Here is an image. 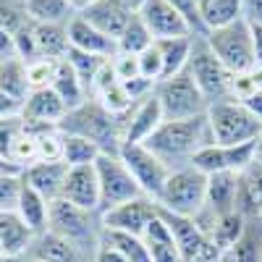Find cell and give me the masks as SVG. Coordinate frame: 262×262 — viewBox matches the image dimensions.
Listing matches in <instances>:
<instances>
[{
  "mask_svg": "<svg viewBox=\"0 0 262 262\" xmlns=\"http://www.w3.org/2000/svg\"><path fill=\"white\" fill-rule=\"evenodd\" d=\"M152 155H158L168 170H179L191 165L194 155L200 149L215 144L207 113L194 116V118H181V121H163L147 142H142Z\"/></svg>",
  "mask_w": 262,
  "mask_h": 262,
  "instance_id": "obj_1",
  "label": "cell"
},
{
  "mask_svg": "<svg viewBox=\"0 0 262 262\" xmlns=\"http://www.w3.org/2000/svg\"><path fill=\"white\" fill-rule=\"evenodd\" d=\"M123 121L126 116H113L107 113L97 100H86L79 107L66 113L60 121L63 134H79L84 139H90L100 147V152L107 155H118V149L123 147Z\"/></svg>",
  "mask_w": 262,
  "mask_h": 262,
  "instance_id": "obj_2",
  "label": "cell"
},
{
  "mask_svg": "<svg viewBox=\"0 0 262 262\" xmlns=\"http://www.w3.org/2000/svg\"><path fill=\"white\" fill-rule=\"evenodd\" d=\"M48 231L69 238L81 252L95 257V249L100 247V238H102V215L92 210H81L66 200H55L50 202Z\"/></svg>",
  "mask_w": 262,
  "mask_h": 262,
  "instance_id": "obj_3",
  "label": "cell"
},
{
  "mask_svg": "<svg viewBox=\"0 0 262 262\" xmlns=\"http://www.w3.org/2000/svg\"><path fill=\"white\" fill-rule=\"evenodd\" d=\"M207 200V176L194 165L168 173V181L158 196V207L181 217H194Z\"/></svg>",
  "mask_w": 262,
  "mask_h": 262,
  "instance_id": "obj_4",
  "label": "cell"
},
{
  "mask_svg": "<svg viewBox=\"0 0 262 262\" xmlns=\"http://www.w3.org/2000/svg\"><path fill=\"white\" fill-rule=\"evenodd\" d=\"M207 121H210L215 144H223V147L252 144L262 134V123L238 100H223V102L210 105Z\"/></svg>",
  "mask_w": 262,
  "mask_h": 262,
  "instance_id": "obj_5",
  "label": "cell"
},
{
  "mask_svg": "<svg viewBox=\"0 0 262 262\" xmlns=\"http://www.w3.org/2000/svg\"><path fill=\"white\" fill-rule=\"evenodd\" d=\"M207 48L215 53V58L221 60L226 69L236 76V74H249L257 58H254V42H252V27L247 24L244 18L233 21L228 27L212 29L207 37Z\"/></svg>",
  "mask_w": 262,
  "mask_h": 262,
  "instance_id": "obj_6",
  "label": "cell"
},
{
  "mask_svg": "<svg viewBox=\"0 0 262 262\" xmlns=\"http://www.w3.org/2000/svg\"><path fill=\"white\" fill-rule=\"evenodd\" d=\"M155 97L160 102L163 121H181V118H194L205 116L210 111V102L200 92L196 81L191 79L189 71H181L170 79H163L155 84Z\"/></svg>",
  "mask_w": 262,
  "mask_h": 262,
  "instance_id": "obj_7",
  "label": "cell"
},
{
  "mask_svg": "<svg viewBox=\"0 0 262 262\" xmlns=\"http://www.w3.org/2000/svg\"><path fill=\"white\" fill-rule=\"evenodd\" d=\"M186 71L191 74V79L196 81L200 92L205 95V100L210 105L223 102V100H233L231 97L233 74L215 58V53L207 48L205 39H191V58H189Z\"/></svg>",
  "mask_w": 262,
  "mask_h": 262,
  "instance_id": "obj_8",
  "label": "cell"
},
{
  "mask_svg": "<svg viewBox=\"0 0 262 262\" xmlns=\"http://www.w3.org/2000/svg\"><path fill=\"white\" fill-rule=\"evenodd\" d=\"M95 170H97V184H100V215L113 210L128 200L144 196L134 181V176L128 173V168L123 165V160L118 155H102L95 160Z\"/></svg>",
  "mask_w": 262,
  "mask_h": 262,
  "instance_id": "obj_9",
  "label": "cell"
},
{
  "mask_svg": "<svg viewBox=\"0 0 262 262\" xmlns=\"http://www.w3.org/2000/svg\"><path fill=\"white\" fill-rule=\"evenodd\" d=\"M118 158L123 160L131 176H134L139 191L144 196H149L152 202H158V196L168 181V173H170L165 168V163L158 155H152L144 144H123L118 149Z\"/></svg>",
  "mask_w": 262,
  "mask_h": 262,
  "instance_id": "obj_10",
  "label": "cell"
},
{
  "mask_svg": "<svg viewBox=\"0 0 262 262\" xmlns=\"http://www.w3.org/2000/svg\"><path fill=\"white\" fill-rule=\"evenodd\" d=\"M257 160V142L252 144H236V147H223V144H210L194 155L191 165L202 170L205 176L212 173H242L249 163Z\"/></svg>",
  "mask_w": 262,
  "mask_h": 262,
  "instance_id": "obj_11",
  "label": "cell"
},
{
  "mask_svg": "<svg viewBox=\"0 0 262 262\" xmlns=\"http://www.w3.org/2000/svg\"><path fill=\"white\" fill-rule=\"evenodd\" d=\"M155 215H158V205L152 202L149 196H137V200H128V202H123L113 210L102 212V228L142 236Z\"/></svg>",
  "mask_w": 262,
  "mask_h": 262,
  "instance_id": "obj_12",
  "label": "cell"
},
{
  "mask_svg": "<svg viewBox=\"0 0 262 262\" xmlns=\"http://www.w3.org/2000/svg\"><path fill=\"white\" fill-rule=\"evenodd\" d=\"M66 105L60 102V97L50 90H32L29 97L21 102V121L27 128L39 131V128H55L60 126V121L66 118Z\"/></svg>",
  "mask_w": 262,
  "mask_h": 262,
  "instance_id": "obj_13",
  "label": "cell"
},
{
  "mask_svg": "<svg viewBox=\"0 0 262 262\" xmlns=\"http://www.w3.org/2000/svg\"><path fill=\"white\" fill-rule=\"evenodd\" d=\"M139 18L144 21V27L149 29L155 42L173 39V37H191L186 21L179 16V11L168 0H147L139 8Z\"/></svg>",
  "mask_w": 262,
  "mask_h": 262,
  "instance_id": "obj_14",
  "label": "cell"
},
{
  "mask_svg": "<svg viewBox=\"0 0 262 262\" xmlns=\"http://www.w3.org/2000/svg\"><path fill=\"white\" fill-rule=\"evenodd\" d=\"M60 200L71 202L81 210L100 212V184H97V170L92 165H74L66 173V184Z\"/></svg>",
  "mask_w": 262,
  "mask_h": 262,
  "instance_id": "obj_15",
  "label": "cell"
},
{
  "mask_svg": "<svg viewBox=\"0 0 262 262\" xmlns=\"http://www.w3.org/2000/svg\"><path fill=\"white\" fill-rule=\"evenodd\" d=\"M66 37H69V48L71 50L100 55V58H107V60H113L118 55V42L113 37L102 34L100 29H95L90 21L81 18L79 13L69 21V27H66Z\"/></svg>",
  "mask_w": 262,
  "mask_h": 262,
  "instance_id": "obj_16",
  "label": "cell"
},
{
  "mask_svg": "<svg viewBox=\"0 0 262 262\" xmlns=\"http://www.w3.org/2000/svg\"><path fill=\"white\" fill-rule=\"evenodd\" d=\"M163 123V111L160 102L152 92L149 97H144L142 102H137L131 111L126 113L123 121V144H142L152 137V131Z\"/></svg>",
  "mask_w": 262,
  "mask_h": 262,
  "instance_id": "obj_17",
  "label": "cell"
},
{
  "mask_svg": "<svg viewBox=\"0 0 262 262\" xmlns=\"http://www.w3.org/2000/svg\"><path fill=\"white\" fill-rule=\"evenodd\" d=\"M160 212L170 226V233H173V242H176V249L181 254V262H194L196 257H202L210 249H215L210 244V238L200 231V226H196L191 217H181V215H173V212H165V210H160Z\"/></svg>",
  "mask_w": 262,
  "mask_h": 262,
  "instance_id": "obj_18",
  "label": "cell"
},
{
  "mask_svg": "<svg viewBox=\"0 0 262 262\" xmlns=\"http://www.w3.org/2000/svg\"><path fill=\"white\" fill-rule=\"evenodd\" d=\"M27 259L39 262H92V257L81 252L69 238H63L53 231H42L32 238V247L27 252Z\"/></svg>",
  "mask_w": 262,
  "mask_h": 262,
  "instance_id": "obj_19",
  "label": "cell"
},
{
  "mask_svg": "<svg viewBox=\"0 0 262 262\" xmlns=\"http://www.w3.org/2000/svg\"><path fill=\"white\" fill-rule=\"evenodd\" d=\"M66 173L69 165L66 163H32L29 168L21 170V179L29 189H34L39 196H45L48 202L60 200L63 194V184H66Z\"/></svg>",
  "mask_w": 262,
  "mask_h": 262,
  "instance_id": "obj_20",
  "label": "cell"
},
{
  "mask_svg": "<svg viewBox=\"0 0 262 262\" xmlns=\"http://www.w3.org/2000/svg\"><path fill=\"white\" fill-rule=\"evenodd\" d=\"M205 205L217 215L238 212V173H212L207 176V200Z\"/></svg>",
  "mask_w": 262,
  "mask_h": 262,
  "instance_id": "obj_21",
  "label": "cell"
},
{
  "mask_svg": "<svg viewBox=\"0 0 262 262\" xmlns=\"http://www.w3.org/2000/svg\"><path fill=\"white\" fill-rule=\"evenodd\" d=\"M238 212L249 221L262 217V160L257 158L238 173Z\"/></svg>",
  "mask_w": 262,
  "mask_h": 262,
  "instance_id": "obj_22",
  "label": "cell"
},
{
  "mask_svg": "<svg viewBox=\"0 0 262 262\" xmlns=\"http://www.w3.org/2000/svg\"><path fill=\"white\" fill-rule=\"evenodd\" d=\"M79 16H81V18H86V21H90V24H92L95 29H100L102 34L113 37V39L118 42L121 32L126 29L128 18L134 16V13H128L123 6H118V3H116V0H97L95 6H90L86 11H81Z\"/></svg>",
  "mask_w": 262,
  "mask_h": 262,
  "instance_id": "obj_23",
  "label": "cell"
},
{
  "mask_svg": "<svg viewBox=\"0 0 262 262\" xmlns=\"http://www.w3.org/2000/svg\"><path fill=\"white\" fill-rule=\"evenodd\" d=\"M34 233L27 228V223L16 215V210L0 212V252L11 257H27L32 247Z\"/></svg>",
  "mask_w": 262,
  "mask_h": 262,
  "instance_id": "obj_24",
  "label": "cell"
},
{
  "mask_svg": "<svg viewBox=\"0 0 262 262\" xmlns=\"http://www.w3.org/2000/svg\"><path fill=\"white\" fill-rule=\"evenodd\" d=\"M50 90L60 97V102L66 105V111H74V107H79L81 102L90 100L86 86L81 84V79L76 76V71L69 66V60H66V58L58 60V69H55V76H53Z\"/></svg>",
  "mask_w": 262,
  "mask_h": 262,
  "instance_id": "obj_25",
  "label": "cell"
},
{
  "mask_svg": "<svg viewBox=\"0 0 262 262\" xmlns=\"http://www.w3.org/2000/svg\"><path fill=\"white\" fill-rule=\"evenodd\" d=\"M16 215L27 223V228L37 236L42 231H48V221H50V202L45 196H39L34 189H29L27 184L21 186L18 194V205H16Z\"/></svg>",
  "mask_w": 262,
  "mask_h": 262,
  "instance_id": "obj_26",
  "label": "cell"
},
{
  "mask_svg": "<svg viewBox=\"0 0 262 262\" xmlns=\"http://www.w3.org/2000/svg\"><path fill=\"white\" fill-rule=\"evenodd\" d=\"M24 13L32 24H50V27H69L76 16L69 0H24Z\"/></svg>",
  "mask_w": 262,
  "mask_h": 262,
  "instance_id": "obj_27",
  "label": "cell"
},
{
  "mask_svg": "<svg viewBox=\"0 0 262 262\" xmlns=\"http://www.w3.org/2000/svg\"><path fill=\"white\" fill-rule=\"evenodd\" d=\"M29 32L34 42V55L37 58H53L60 60L69 50V37H66V27H50V24H32Z\"/></svg>",
  "mask_w": 262,
  "mask_h": 262,
  "instance_id": "obj_28",
  "label": "cell"
},
{
  "mask_svg": "<svg viewBox=\"0 0 262 262\" xmlns=\"http://www.w3.org/2000/svg\"><path fill=\"white\" fill-rule=\"evenodd\" d=\"M155 45H158L160 58H163V79H170V76L186 71L189 58H191V37L160 39V42H155Z\"/></svg>",
  "mask_w": 262,
  "mask_h": 262,
  "instance_id": "obj_29",
  "label": "cell"
},
{
  "mask_svg": "<svg viewBox=\"0 0 262 262\" xmlns=\"http://www.w3.org/2000/svg\"><path fill=\"white\" fill-rule=\"evenodd\" d=\"M0 92H6L16 102H24L29 97L32 86L27 81V63L21 58L0 60Z\"/></svg>",
  "mask_w": 262,
  "mask_h": 262,
  "instance_id": "obj_30",
  "label": "cell"
},
{
  "mask_svg": "<svg viewBox=\"0 0 262 262\" xmlns=\"http://www.w3.org/2000/svg\"><path fill=\"white\" fill-rule=\"evenodd\" d=\"M196 3H200V16L207 27V34L242 18V0H196Z\"/></svg>",
  "mask_w": 262,
  "mask_h": 262,
  "instance_id": "obj_31",
  "label": "cell"
},
{
  "mask_svg": "<svg viewBox=\"0 0 262 262\" xmlns=\"http://www.w3.org/2000/svg\"><path fill=\"white\" fill-rule=\"evenodd\" d=\"M247 223H249V217H244L242 212H231V215H223V217H217V223L210 233V244L217 249V252H228L238 238L244 236L247 231Z\"/></svg>",
  "mask_w": 262,
  "mask_h": 262,
  "instance_id": "obj_32",
  "label": "cell"
},
{
  "mask_svg": "<svg viewBox=\"0 0 262 262\" xmlns=\"http://www.w3.org/2000/svg\"><path fill=\"white\" fill-rule=\"evenodd\" d=\"M102 155L100 147L90 139H84L79 134H63V163L74 168V165H92Z\"/></svg>",
  "mask_w": 262,
  "mask_h": 262,
  "instance_id": "obj_33",
  "label": "cell"
},
{
  "mask_svg": "<svg viewBox=\"0 0 262 262\" xmlns=\"http://www.w3.org/2000/svg\"><path fill=\"white\" fill-rule=\"evenodd\" d=\"M102 242L113 244V247L126 257V262H152L149 247L144 244V238H142V236H131V233L105 231V228H102Z\"/></svg>",
  "mask_w": 262,
  "mask_h": 262,
  "instance_id": "obj_34",
  "label": "cell"
},
{
  "mask_svg": "<svg viewBox=\"0 0 262 262\" xmlns=\"http://www.w3.org/2000/svg\"><path fill=\"white\" fill-rule=\"evenodd\" d=\"M152 34H149V29L144 27V21L139 18V13H134L128 18V24H126V29L121 32V37H118V53H128V55H139V53H144L149 45H152Z\"/></svg>",
  "mask_w": 262,
  "mask_h": 262,
  "instance_id": "obj_35",
  "label": "cell"
},
{
  "mask_svg": "<svg viewBox=\"0 0 262 262\" xmlns=\"http://www.w3.org/2000/svg\"><path fill=\"white\" fill-rule=\"evenodd\" d=\"M69 60V66L76 71V76L81 79V84L86 86V92L92 90V81L97 79V74L102 71V66L107 63V58H100V55H90V53H81V50H66L63 55Z\"/></svg>",
  "mask_w": 262,
  "mask_h": 262,
  "instance_id": "obj_36",
  "label": "cell"
},
{
  "mask_svg": "<svg viewBox=\"0 0 262 262\" xmlns=\"http://www.w3.org/2000/svg\"><path fill=\"white\" fill-rule=\"evenodd\" d=\"M37 134V160L39 163H63V131L55 128H39Z\"/></svg>",
  "mask_w": 262,
  "mask_h": 262,
  "instance_id": "obj_37",
  "label": "cell"
},
{
  "mask_svg": "<svg viewBox=\"0 0 262 262\" xmlns=\"http://www.w3.org/2000/svg\"><path fill=\"white\" fill-rule=\"evenodd\" d=\"M8 160L21 170L29 168L32 163H37V134L32 128L24 126V131L16 137V142L11 144V152H8Z\"/></svg>",
  "mask_w": 262,
  "mask_h": 262,
  "instance_id": "obj_38",
  "label": "cell"
},
{
  "mask_svg": "<svg viewBox=\"0 0 262 262\" xmlns=\"http://www.w3.org/2000/svg\"><path fill=\"white\" fill-rule=\"evenodd\" d=\"M55 69H58V60L53 58H34L27 63V81L32 90H48L53 84V76H55Z\"/></svg>",
  "mask_w": 262,
  "mask_h": 262,
  "instance_id": "obj_39",
  "label": "cell"
},
{
  "mask_svg": "<svg viewBox=\"0 0 262 262\" xmlns=\"http://www.w3.org/2000/svg\"><path fill=\"white\" fill-rule=\"evenodd\" d=\"M168 3L186 21V27L191 32V39H205L207 37V27H205V21L200 16V3H196V0H168Z\"/></svg>",
  "mask_w": 262,
  "mask_h": 262,
  "instance_id": "obj_40",
  "label": "cell"
},
{
  "mask_svg": "<svg viewBox=\"0 0 262 262\" xmlns=\"http://www.w3.org/2000/svg\"><path fill=\"white\" fill-rule=\"evenodd\" d=\"M21 186H24L21 173H0V212L16 210Z\"/></svg>",
  "mask_w": 262,
  "mask_h": 262,
  "instance_id": "obj_41",
  "label": "cell"
},
{
  "mask_svg": "<svg viewBox=\"0 0 262 262\" xmlns=\"http://www.w3.org/2000/svg\"><path fill=\"white\" fill-rule=\"evenodd\" d=\"M137 58H139V76L147 79V81H152V84H158L163 79V58H160L158 45L152 42V45L144 53H139Z\"/></svg>",
  "mask_w": 262,
  "mask_h": 262,
  "instance_id": "obj_42",
  "label": "cell"
},
{
  "mask_svg": "<svg viewBox=\"0 0 262 262\" xmlns=\"http://www.w3.org/2000/svg\"><path fill=\"white\" fill-rule=\"evenodd\" d=\"M24 131V121L21 116H13V118H0V155L8 158L11 152V144L16 142V137Z\"/></svg>",
  "mask_w": 262,
  "mask_h": 262,
  "instance_id": "obj_43",
  "label": "cell"
},
{
  "mask_svg": "<svg viewBox=\"0 0 262 262\" xmlns=\"http://www.w3.org/2000/svg\"><path fill=\"white\" fill-rule=\"evenodd\" d=\"M111 66H113V71H116V76H118L121 81H128V79L139 76V58H137V55L118 53V55L111 60Z\"/></svg>",
  "mask_w": 262,
  "mask_h": 262,
  "instance_id": "obj_44",
  "label": "cell"
},
{
  "mask_svg": "<svg viewBox=\"0 0 262 262\" xmlns=\"http://www.w3.org/2000/svg\"><path fill=\"white\" fill-rule=\"evenodd\" d=\"M144 244L149 247L152 262H181V254L173 238H168V242H144Z\"/></svg>",
  "mask_w": 262,
  "mask_h": 262,
  "instance_id": "obj_45",
  "label": "cell"
},
{
  "mask_svg": "<svg viewBox=\"0 0 262 262\" xmlns=\"http://www.w3.org/2000/svg\"><path fill=\"white\" fill-rule=\"evenodd\" d=\"M242 18L249 27H262V0H242Z\"/></svg>",
  "mask_w": 262,
  "mask_h": 262,
  "instance_id": "obj_46",
  "label": "cell"
},
{
  "mask_svg": "<svg viewBox=\"0 0 262 262\" xmlns=\"http://www.w3.org/2000/svg\"><path fill=\"white\" fill-rule=\"evenodd\" d=\"M92 262H126V257L113 244H107V242H102V238H100V247L95 249Z\"/></svg>",
  "mask_w": 262,
  "mask_h": 262,
  "instance_id": "obj_47",
  "label": "cell"
},
{
  "mask_svg": "<svg viewBox=\"0 0 262 262\" xmlns=\"http://www.w3.org/2000/svg\"><path fill=\"white\" fill-rule=\"evenodd\" d=\"M16 58V42H13V32H8L6 27H0V60Z\"/></svg>",
  "mask_w": 262,
  "mask_h": 262,
  "instance_id": "obj_48",
  "label": "cell"
},
{
  "mask_svg": "<svg viewBox=\"0 0 262 262\" xmlns=\"http://www.w3.org/2000/svg\"><path fill=\"white\" fill-rule=\"evenodd\" d=\"M21 116V102L11 100L6 92H0V118H13Z\"/></svg>",
  "mask_w": 262,
  "mask_h": 262,
  "instance_id": "obj_49",
  "label": "cell"
},
{
  "mask_svg": "<svg viewBox=\"0 0 262 262\" xmlns=\"http://www.w3.org/2000/svg\"><path fill=\"white\" fill-rule=\"evenodd\" d=\"M244 102V107H247V111L262 123V90H259V86H257V90L247 97V100H242Z\"/></svg>",
  "mask_w": 262,
  "mask_h": 262,
  "instance_id": "obj_50",
  "label": "cell"
},
{
  "mask_svg": "<svg viewBox=\"0 0 262 262\" xmlns=\"http://www.w3.org/2000/svg\"><path fill=\"white\" fill-rule=\"evenodd\" d=\"M252 42H254V58L262 63V27H252Z\"/></svg>",
  "mask_w": 262,
  "mask_h": 262,
  "instance_id": "obj_51",
  "label": "cell"
},
{
  "mask_svg": "<svg viewBox=\"0 0 262 262\" xmlns=\"http://www.w3.org/2000/svg\"><path fill=\"white\" fill-rule=\"evenodd\" d=\"M116 3H118V6H123L128 13H139V8L147 3V0H116Z\"/></svg>",
  "mask_w": 262,
  "mask_h": 262,
  "instance_id": "obj_52",
  "label": "cell"
},
{
  "mask_svg": "<svg viewBox=\"0 0 262 262\" xmlns=\"http://www.w3.org/2000/svg\"><path fill=\"white\" fill-rule=\"evenodd\" d=\"M69 3H71V8H74L76 13H81V11H86L90 6H95L97 0H69Z\"/></svg>",
  "mask_w": 262,
  "mask_h": 262,
  "instance_id": "obj_53",
  "label": "cell"
},
{
  "mask_svg": "<svg viewBox=\"0 0 262 262\" xmlns=\"http://www.w3.org/2000/svg\"><path fill=\"white\" fill-rule=\"evenodd\" d=\"M0 173H21V168H16L8 158H3L0 155Z\"/></svg>",
  "mask_w": 262,
  "mask_h": 262,
  "instance_id": "obj_54",
  "label": "cell"
},
{
  "mask_svg": "<svg viewBox=\"0 0 262 262\" xmlns=\"http://www.w3.org/2000/svg\"><path fill=\"white\" fill-rule=\"evenodd\" d=\"M0 262H27L24 257H11V254H0Z\"/></svg>",
  "mask_w": 262,
  "mask_h": 262,
  "instance_id": "obj_55",
  "label": "cell"
},
{
  "mask_svg": "<svg viewBox=\"0 0 262 262\" xmlns=\"http://www.w3.org/2000/svg\"><path fill=\"white\" fill-rule=\"evenodd\" d=\"M257 158H262V134H259V139H257Z\"/></svg>",
  "mask_w": 262,
  "mask_h": 262,
  "instance_id": "obj_56",
  "label": "cell"
},
{
  "mask_svg": "<svg viewBox=\"0 0 262 262\" xmlns=\"http://www.w3.org/2000/svg\"><path fill=\"white\" fill-rule=\"evenodd\" d=\"M24 259H27V257H24ZM27 262H39V259H27Z\"/></svg>",
  "mask_w": 262,
  "mask_h": 262,
  "instance_id": "obj_57",
  "label": "cell"
},
{
  "mask_svg": "<svg viewBox=\"0 0 262 262\" xmlns=\"http://www.w3.org/2000/svg\"><path fill=\"white\" fill-rule=\"evenodd\" d=\"M259 262H262V252H259Z\"/></svg>",
  "mask_w": 262,
  "mask_h": 262,
  "instance_id": "obj_58",
  "label": "cell"
},
{
  "mask_svg": "<svg viewBox=\"0 0 262 262\" xmlns=\"http://www.w3.org/2000/svg\"><path fill=\"white\" fill-rule=\"evenodd\" d=\"M217 262H223V259H217Z\"/></svg>",
  "mask_w": 262,
  "mask_h": 262,
  "instance_id": "obj_59",
  "label": "cell"
},
{
  "mask_svg": "<svg viewBox=\"0 0 262 262\" xmlns=\"http://www.w3.org/2000/svg\"><path fill=\"white\" fill-rule=\"evenodd\" d=\"M0 254H3V252H0Z\"/></svg>",
  "mask_w": 262,
  "mask_h": 262,
  "instance_id": "obj_60",
  "label": "cell"
},
{
  "mask_svg": "<svg viewBox=\"0 0 262 262\" xmlns=\"http://www.w3.org/2000/svg\"><path fill=\"white\" fill-rule=\"evenodd\" d=\"M259 221H262V217H259Z\"/></svg>",
  "mask_w": 262,
  "mask_h": 262,
  "instance_id": "obj_61",
  "label": "cell"
},
{
  "mask_svg": "<svg viewBox=\"0 0 262 262\" xmlns=\"http://www.w3.org/2000/svg\"><path fill=\"white\" fill-rule=\"evenodd\" d=\"M259 160H262V158H259Z\"/></svg>",
  "mask_w": 262,
  "mask_h": 262,
  "instance_id": "obj_62",
  "label": "cell"
}]
</instances>
